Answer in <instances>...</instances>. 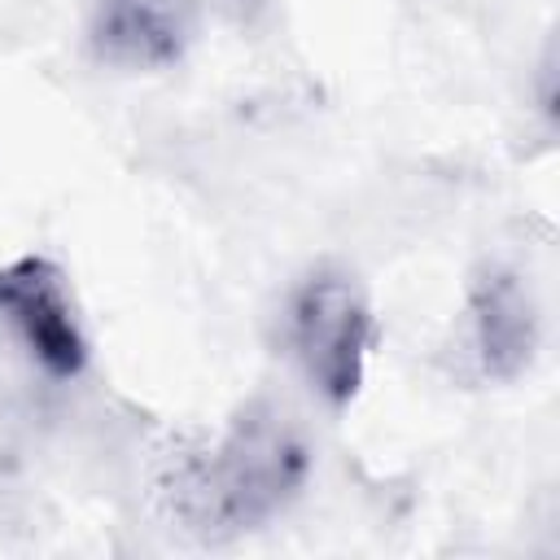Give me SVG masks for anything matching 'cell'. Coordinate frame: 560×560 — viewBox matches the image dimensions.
<instances>
[{
	"instance_id": "obj_1",
	"label": "cell",
	"mask_w": 560,
	"mask_h": 560,
	"mask_svg": "<svg viewBox=\"0 0 560 560\" xmlns=\"http://www.w3.org/2000/svg\"><path fill=\"white\" fill-rule=\"evenodd\" d=\"M311 442L271 398L236 407L223 433L158 472V503L197 542H232L276 521L311 481Z\"/></svg>"
},
{
	"instance_id": "obj_2",
	"label": "cell",
	"mask_w": 560,
	"mask_h": 560,
	"mask_svg": "<svg viewBox=\"0 0 560 560\" xmlns=\"http://www.w3.org/2000/svg\"><path fill=\"white\" fill-rule=\"evenodd\" d=\"M280 341L319 402L350 407L363 389L376 341L368 289L341 267L306 271L284 298Z\"/></svg>"
},
{
	"instance_id": "obj_3",
	"label": "cell",
	"mask_w": 560,
	"mask_h": 560,
	"mask_svg": "<svg viewBox=\"0 0 560 560\" xmlns=\"http://www.w3.org/2000/svg\"><path fill=\"white\" fill-rule=\"evenodd\" d=\"M0 319L13 328L31 363H39L52 381L83 376L92 359V341L74 289L52 258L22 254L0 262Z\"/></svg>"
},
{
	"instance_id": "obj_4",
	"label": "cell",
	"mask_w": 560,
	"mask_h": 560,
	"mask_svg": "<svg viewBox=\"0 0 560 560\" xmlns=\"http://www.w3.org/2000/svg\"><path fill=\"white\" fill-rule=\"evenodd\" d=\"M468 354L486 381H516L534 368L542 346V311L534 284L503 262H486L468 280Z\"/></svg>"
},
{
	"instance_id": "obj_5",
	"label": "cell",
	"mask_w": 560,
	"mask_h": 560,
	"mask_svg": "<svg viewBox=\"0 0 560 560\" xmlns=\"http://www.w3.org/2000/svg\"><path fill=\"white\" fill-rule=\"evenodd\" d=\"M192 39L188 0H96L88 18V52L127 74H153L184 61Z\"/></svg>"
},
{
	"instance_id": "obj_6",
	"label": "cell",
	"mask_w": 560,
	"mask_h": 560,
	"mask_svg": "<svg viewBox=\"0 0 560 560\" xmlns=\"http://www.w3.org/2000/svg\"><path fill=\"white\" fill-rule=\"evenodd\" d=\"M214 4H219V13L232 18L236 26H254V22L267 13L271 0H214Z\"/></svg>"
}]
</instances>
